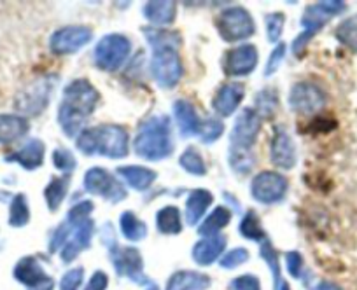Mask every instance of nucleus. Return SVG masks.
<instances>
[{
  "mask_svg": "<svg viewBox=\"0 0 357 290\" xmlns=\"http://www.w3.org/2000/svg\"><path fill=\"white\" fill-rule=\"evenodd\" d=\"M98 104V91L88 79H75L65 88L63 100L58 108V122L67 136L81 133L86 119L93 114Z\"/></svg>",
  "mask_w": 357,
  "mask_h": 290,
  "instance_id": "f257e3e1",
  "label": "nucleus"
},
{
  "mask_svg": "<svg viewBox=\"0 0 357 290\" xmlns=\"http://www.w3.org/2000/svg\"><path fill=\"white\" fill-rule=\"evenodd\" d=\"M128 131L118 124H100L82 129L75 145L84 156L123 159L128 156Z\"/></svg>",
  "mask_w": 357,
  "mask_h": 290,
  "instance_id": "f03ea898",
  "label": "nucleus"
},
{
  "mask_svg": "<svg viewBox=\"0 0 357 290\" xmlns=\"http://www.w3.org/2000/svg\"><path fill=\"white\" fill-rule=\"evenodd\" d=\"M133 151L146 161H161L170 158L174 152L170 119L167 115H153L140 122L133 140Z\"/></svg>",
  "mask_w": 357,
  "mask_h": 290,
  "instance_id": "7ed1b4c3",
  "label": "nucleus"
},
{
  "mask_svg": "<svg viewBox=\"0 0 357 290\" xmlns=\"http://www.w3.org/2000/svg\"><path fill=\"white\" fill-rule=\"evenodd\" d=\"M347 9L345 2L340 0H326V2H317L314 6H308L305 9L303 16H301V25H303V32L293 40V53L301 54L310 42L312 37L326 25L331 18L342 15Z\"/></svg>",
  "mask_w": 357,
  "mask_h": 290,
  "instance_id": "20e7f679",
  "label": "nucleus"
},
{
  "mask_svg": "<svg viewBox=\"0 0 357 290\" xmlns=\"http://www.w3.org/2000/svg\"><path fill=\"white\" fill-rule=\"evenodd\" d=\"M151 72H153L154 81L165 90L177 86L183 77V61L178 56V46L153 47Z\"/></svg>",
  "mask_w": 357,
  "mask_h": 290,
  "instance_id": "39448f33",
  "label": "nucleus"
},
{
  "mask_svg": "<svg viewBox=\"0 0 357 290\" xmlns=\"http://www.w3.org/2000/svg\"><path fill=\"white\" fill-rule=\"evenodd\" d=\"M132 53V42L123 33H109L102 37L95 46L93 58L98 68L105 72H116Z\"/></svg>",
  "mask_w": 357,
  "mask_h": 290,
  "instance_id": "423d86ee",
  "label": "nucleus"
},
{
  "mask_svg": "<svg viewBox=\"0 0 357 290\" xmlns=\"http://www.w3.org/2000/svg\"><path fill=\"white\" fill-rule=\"evenodd\" d=\"M215 25H218L219 35L226 42H238V40L249 39L256 30L250 13L240 6L226 8L219 15Z\"/></svg>",
  "mask_w": 357,
  "mask_h": 290,
  "instance_id": "0eeeda50",
  "label": "nucleus"
},
{
  "mask_svg": "<svg viewBox=\"0 0 357 290\" xmlns=\"http://www.w3.org/2000/svg\"><path fill=\"white\" fill-rule=\"evenodd\" d=\"M84 189L88 193L95 194V196L104 198L109 203L116 204L119 201L126 200V189L121 182L118 180V177L112 175L111 172H107L105 168H89L84 175Z\"/></svg>",
  "mask_w": 357,
  "mask_h": 290,
  "instance_id": "6e6552de",
  "label": "nucleus"
},
{
  "mask_svg": "<svg viewBox=\"0 0 357 290\" xmlns=\"http://www.w3.org/2000/svg\"><path fill=\"white\" fill-rule=\"evenodd\" d=\"M289 182L284 175L277 172H261L257 173L250 184V194L257 203L263 204H275L286 198Z\"/></svg>",
  "mask_w": 357,
  "mask_h": 290,
  "instance_id": "1a4fd4ad",
  "label": "nucleus"
},
{
  "mask_svg": "<svg viewBox=\"0 0 357 290\" xmlns=\"http://www.w3.org/2000/svg\"><path fill=\"white\" fill-rule=\"evenodd\" d=\"M287 104L293 112H298L301 115H312L326 105V93L315 83L301 81L291 88Z\"/></svg>",
  "mask_w": 357,
  "mask_h": 290,
  "instance_id": "9d476101",
  "label": "nucleus"
},
{
  "mask_svg": "<svg viewBox=\"0 0 357 290\" xmlns=\"http://www.w3.org/2000/svg\"><path fill=\"white\" fill-rule=\"evenodd\" d=\"M93 39V30L86 25H68L53 32L50 49L54 54H74Z\"/></svg>",
  "mask_w": 357,
  "mask_h": 290,
  "instance_id": "9b49d317",
  "label": "nucleus"
},
{
  "mask_svg": "<svg viewBox=\"0 0 357 290\" xmlns=\"http://www.w3.org/2000/svg\"><path fill=\"white\" fill-rule=\"evenodd\" d=\"M109 252H111V259L116 273L121 278H128L133 283H139V285L149 282L147 276L144 275L142 255H140V252L135 247H118L116 245Z\"/></svg>",
  "mask_w": 357,
  "mask_h": 290,
  "instance_id": "f8f14e48",
  "label": "nucleus"
},
{
  "mask_svg": "<svg viewBox=\"0 0 357 290\" xmlns=\"http://www.w3.org/2000/svg\"><path fill=\"white\" fill-rule=\"evenodd\" d=\"M13 276L16 282L26 287V290H53L54 280L44 271L40 262L32 255L22 257L16 262L15 269H13Z\"/></svg>",
  "mask_w": 357,
  "mask_h": 290,
  "instance_id": "ddd939ff",
  "label": "nucleus"
},
{
  "mask_svg": "<svg viewBox=\"0 0 357 290\" xmlns=\"http://www.w3.org/2000/svg\"><path fill=\"white\" fill-rule=\"evenodd\" d=\"M261 126H263V119L259 118V114L254 108H245V111L240 112L235 124H233L231 136H229L231 147L250 151V147L256 143L257 136H259Z\"/></svg>",
  "mask_w": 357,
  "mask_h": 290,
  "instance_id": "4468645a",
  "label": "nucleus"
},
{
  "mask_svg": "<svg viewBox=\"0 0 357 290\" xmlns=\"http://www.w3.org/2000/svg\"><path fill=\"white\" fill-rule=\"evenodd\" d=\"M51 95V83L47 79L36 81L29 84L23 91H20L16 97V111L25 115H37L47 107Z\"/></svg>",
  "mask_w": 357,
  "mask_h": 290,
  "instance_id": "2eb2a0df",
  "label": "nucleus"
},
{
  "mask_svg": "<svg viewBox=\"0 0 357 290\" xmlns=\"http://www.w3.org/2000/svg\"><path fill=\"white\" fill-rule=\"evenodd\" d=\"M257 49L252 44H242V46L229 49L222 58V70L228 77H245L252 74L256 68Z\"/></svg>",
  "mask_w": 357,
  "mask_h": 290,
  "instance_id": "dca6fc26",
  "label": "nucleus"
},
{
  "mask_svg": "<svg viewBox=\"0 0 357 290\" xmlns=\"http://www.w3.org/2000/svg\"><path fill=\"white\" fill-rule=\"evenodd\" d=\"M270 159L280 170H291L296 165V145L286 128H277L273 131L272 145H270Z\"/></svg>",
  "mask_w": 357,
  "mask_h": 290,
  "instance_id": "f3484780",
  "label": "nucleus"
},
{
  "mask_svg": "<svg viewBox=\"0 0 357 290\" xmlns=\"http://www.w3.org/2000/svg\"><path fill=\"white\" fill-rule=\"evenodd\" d=\"M93 234H95V223L91 219H86L82 220V223H79L77 226H74V231H72L70 238H68V241L60 250L61 261H63L65 264L74 261L82 250H86V248L89 247Z\"/></svg>",
  "mask_w": 357,
  "mask_h": 290,
  "instance_id": "a211bd4d",
  "label": "nucleus"
},
{
  "mask_svg": "<svg viewBox=\"0 0 357 290\" xmlns=\"http://www.w3.org/2000/svg\"><path fill=\"white\" fill-rule=\"evenodd\" d=\"M44 154H46V145H44L43 140L30 138L23 143L18 151L6 156L4 161L16 163V165H20L22 168L29 170V172H33V170L43 166Z\"/></svg>",
  "mask_w": 357,
  "mask_h": 290,
  "instance_id": "6ab92c4d",
  "label": "nucleus"
},
{
  "mask_svg": "<svg viewBox=\"0 0 357 290\" xmlns=\"http://www.w3.org/2000/svg\"><path fill=\"white\" fill-rule=\"evenodd\" d=\"M243 97H245V86L242 83H226L215 93L214 100H212V107L218 112L221 118H229L235 114L238 105L242 104Z\"/></svg>",
  "mask_w": 357,
  "mask_h": 290,
  "instance_id": "aec40b11",
  "label": "nucleus"
},
{
  "mask_svg": "<svg viewBox=\"0 0 357 290\" xmlns=\"http://www.w3.org/2000/svg\"><path fill=\"white\" fill-rule=\"evenodd\" d=\"M226 248V236H211V238H202L198 243H195L191 255L193 261L198 266H211L221 257V254Z\"/></svg>",
  "mask_w": 357,
  "mask_h": 290,
  "instance_id": "412c9836",
  "label": "nucleus"
},
{
  "mask_svg": "<svg viewBox=\"0 0 357 290\" xmlns=\"http://www.w3.org/2000/svg\"><path fill=\"white\" fill-rule=\"evenodd\" d=\"M30 131V122L25 115L0 114V145H11Z\"/></svg>",
  "mask_w": 357,
  "mask_h": 290,
  "instance_id": "4be33fe9",
  "label": "nucleus"
},
{
  "mask_svg": "<svg viewBox=\"0 0 357 290\" xmlns=\"http://www.w3.org/2000/svg\"><path fill=\"white\" fill-rule=\"evenodd\" d=\"M174 115H175V121H177L178 131H181V135H183L184 138L200 133L202 121L197 114V108H195V105L191 104V102L188 100L175 102Z\"/></svg>",
  "mask_w": 357,
  "mask_h": 290,
  "instance_id": "5701e85b",
  "label": "nucleus"
},
{
  "mask_svg": "<svg viewBox=\"0 0 357 290\" xmlns=\"http://www.w3.org/2000/svg\"><path fill=\"white\" fill-rule=\"evenodd\" d=\"M211 285L212 280L204 273L183 269L168 278L165 290H207Z\"/></svg>",
  "mask_w": 357,
  "mask_h": 290,
  "instance_id": "b1692460",
  "label": "nucleus"
},
{
  "mask_svg": "<svg viewBox=\"0 0 357 290\" xmlns=\"http://www.w3.org/2000/svg\"><path fill=\"white\" fill-rule=\"evenodd\" d=\"M144 16L154 26H167L175 22L177 16V4L172 0H154L144 6Z\"/></svg>",
  "mask_w": 357,
  "mask_h": 290,
  "instance_id": "393cba45",
  "label": "nucleus"
},
{
  "mask_svg": "<svg viewBox=\"0 0 357 290\" xmlns=\"http://www.w3.org/2000/svg\"><path fill=\"white\" fill-rule=\"evenodd\" d=\"M214 203V196L207 189H195L188 196L186 201V223L190 226H197L204 219L205 211Z\"/></svg>",
  "mask_w": 357,
  "mask_h": 290,
  "instance_id": "a878e982",
  "label": "nucleus"
},
{
  "mask_svg": "<svg viewBox=\"0 0 357 290\" xmlns=\"http://www.w3.org/2000/svg\"><path fill=\"white\" fill-rule=\"evenodd\" d=\"M118 175L128 184L132 189L135 191H147L153 182L156 180V172L151 168L140 165H130V166H119Z\"/></svg>",
  "mask_w": 357,
  "mask_h": 290,
  "instance_id": "bb28decb",
  "label": "nucleus"
},
{
  "mask_svg": "<svg viewBox=\"0 0 357 290\" xmlns=\"http://www.w3.org/2000/svg\"><path fill=\"white\" fill-rule=\"evenodd\" d=\"M156 227L161 234H181L183 233V215L174 204L163 207L156 214Z\"/></svg>",
  "mask_w": 357,
  "mask_h": 290,
  "instance_id": "cd10ccee",
  "label": "nucleus"
},
{
  "mask_svg": "<svg viewBox=\"0 0 357 290\" xmlns=\"http://www.w3.org/2000/svg\"><path fill=\"white\" fill-rule=\"evenodd\" d=\"M229 220H231V211H229L228 208L226 207L214 208L212 214L200 224V227H198V234L204 238L218 236V234L221 233V229H225V227L228 226Z\"/></svg>",
  "mask_w": 357,
  "mask_h": 290,
  "instance_id": "c85d7f7f",
  "label": "nucleus"
},
{
  "mask_svg": "<svg viewBox=\"0 0 357 290\" xmlns=\"http://www.w3.org/2000/svg\"><path fill=\"white\" fill-rule=\"evenodd\" d=\"M68 186H70V177H54L51 179V182L47 184L46 189H44V198H46L47 210L56 211L60 208V204L63 203V200L67 198Z\"/></svg>",
  "mask_w": 357,
  "mask_h": 290,
  "instance_id": "c756f323",
  "label": "nucleus"
},
{
  "mask_svg": "<svg viewBox=\"0 0 357 290\" xmlns=\"http://www.w3.org/2000/svg\"><path fill=\"white\" fill-rule=\"evenodd\" d=\"M119 229L128 241H140L147 236V226L133 211H123L119 215Z\"/></svg>",
  "mask_w": 357,
  "mask_h": 290,
  "instance_id": "7c9ffc66",
  "label": "nucleus"
},
{
  "mask_svg": "<svg viewBox=\"0 0 357 290\" xmlns=\"http://www.w3.org/2000/svg\"><path fill=\"white\" fill-rule=\"evenodd\" d=\"M9 226L16 227H25L26 224L30 223V207H29V200L23 193H18L13 196L11 203H9V219H8Z\"/></svg>",
  "mask_w": 357,
  "mask_h": 290,
  "instance_id": "2f4dec72",
  "label": "nucleus"
},
{
  "mask_svg": "<svg viewBox=\"0 0 357 290\" xmlns=\"http://www.w3.org/2000/svg\"><path fill=\"white\" fill-rule=\"evenodd\" d=\"M240 234H242L245 240L259 241V243H263V241L266 240V233H264V227L261 226L259 215L254 210H249L243 215L242 223H240Z\"/></svg>",
  "mask_w": 357,
  "mask_h": 290,
  "instance_id": "473e14b6",
  "label": "nucleus"
},
{
  "mask_svg": "<svg viewBox=\"0 0 357 290\" xmlns=\"http://www.w3.org/2000/svg\"><path fill=\"white\" fill-rule=\"evenodd\" d=\"M259 255L266 266L270 268L273 276V290H279L280 285L284 283L282 276H280V266H279V252L275 250V247L272 245L270 240H264L259 247Z\"/></svg>",
  "mask_w": 357,
  "mask_h": 290,
  "instance_id": "72a5a7b5",
  "label": "nucleus"
},
{
  "mask_svg": "<svg viewBox=\"0 0 357 290\" xmlns=\"http://www.w3.org/2000/svg\"><path fill=\"white\" fill-rule=\"evenodd\" d=\"M336 39L340 44L347 47V49L357 53V15L350 16V18L343 19L335 32Z\"/></svg>",
  "mask_w": 357,
  "mask_h": 290,
  "instance_id": "f704fd0d",
  "label": "nucleus"
},
{
  "mask_svg": "<svg viewBox=\"0 0 357 290\" xmlns=\"http://www.w3.org/2000/svg\"><path fill=\"white\" fill-rule=\"evenodd\" d=\"M178 165L183 166V170H186L190 175H207V165H205L204 158H202L200 152L197 151V147H188L186 151L181 154V158H178Z\"/></svg>",
  "mask_w": 357,
  "mask_h": 290,
  "instance_id": "c9c22d12",
  "label": "nucleus"
},
{
  "mask_svg": "<svg viewBox=\"0 0 357 290\" xmlns=\"http://www.w3.org/2000/svg\"><path fill=\"white\" fill-rule=\"evenodd\" d=\"M277 105H279V97H277V91L272 88H266V90L259 91V95L256 97V107L254 111L259 114V118H272L277 111Z\"/></svg>",
  "mask_w": 357,
  "mask_h": 290,
  "instance_id": "e433bc0d",
  "label": "nucleus"
},
{
  "mask_svg": "<svg viewBox=\"0 0 357 290\" xmlns=\"http://www.w3.org/2000/svg\"><path fill=\"white\" fill-rule=\"evenodd\" d=\"M51 159H53L54 168L60 170V172H63L65 175H68L70 172H74V168L77 166V161H75L74 154H72L70 151H67V149H63V147L54 149Z\"/></svg>",
  "mask_w": 357,
  "mask_h": 290,
  "instance_id": "4c0bfd02",
  "label": "nucleus"
},
{
  "mask_svg": "<svg viewBox=\"0 0 357 290\" xmlns=\"http://www.w3.org/2000/svg\"><path fill=\"white\" fill-rule=\"evenodd\" d=\"M222 131H225V124H222V121H218V119L211 118L207 119V121H202L198 136H200V140L204 143H214L215 140L222 135Z\"/></svg>",
  "mask_w": 357,
  "mask_h": 290,
  "instance_id": "58836bf2",
  "label": "nucleus"
},
{
  "mask_svg": "<svg viewBox=\"0 0 357 290\" xmlns=\"http://www.w3.org/2000/svg\"><path fill=\"white\" fill-rule=\"evenodd\" d=\"M249 259H250L249 250L243 247H238V248H233V250H229L226 255H222L221 261H219V264H221V268H225V269H235V268H238V266L245 264Z\"/></svg>",
  "mask_w": 357,
  "mask_h": 290,
  "instance_id": "ea45409f",
  "label": "nucleus"
},
{
  "mask_svg": "<svg viewBox=\"0 0 357 290\" xmlns=\"http://www.w3.org/2000/svg\"><path fill=\"white\" fill-rule=\"evenodd\" d=\"M266 22V35L270 42H277L282 35L284 30V22H286V16L282 13H272V15H266L264 18Z\"/></svg>",
  "mask_w": 357,
  "mask_h": 290,
  "instance_id": "a19ab883",
  "label": "nucleus"
},
{
  "mask_svg": "<svg viewBox=\"0 0 357 290\" xmlns=\"http://www.w3.org/2000/svg\"><path fill=\"white\" fill-rule=\"evenodd\" d=\"M229 158H231L233 170H236V172L247 173L252 170L254 158L252 156L249 158V151H245V149L231 147V156H229Z\"/></svg>",
  "mask_w": 357,
  "mask_h": 290,
  "instance_id": "79ce46f5",
  "label": "nucleus"
},
{
  "mask_svg": "<svg viewBox=\"0 0 357 290\" xmlns=\"http://www.w3.org/2000/svg\"><path fill=\"white\" fill-rule=\"evenodd\" d=\"M91 211H93V203L91 201H81V203H75L74 207L68 210L67 214V219L70 224H79L82 223V220L89 219V215H91Z\"/></svg>",
  "mask_w": 357,
  "mask_h": 290,
  "instance_id": "37998d69",
  "label": "nucleus"
},
{
  "mask_svg": "<svg viewBox=\"0 0 357 290\" xmlns=\"http://www.w3.org/2000/svg\"><path fill=\"white\" fill-rule=\"evenodd\" d=\"M82 280H84V269L74 268L68 269L60 280V290H79Z\"/></svg>",
  "mask_w": 357,
  "mask_h": 290,
  "instance_id": "c03bdc74",
  "label": "nucleus"
},
{
  "mask_svg": "<svg viewBox=\"0 0 357 290\" xmlns=\"http://www.w3.org/2000/svg\"><path fill=\"white\" fill-rule=\"evenodd\" d=\"M286 49L287 46L284 42L277 44V47L272 51L270 58H268L266 68H264V76H272L273 72H277V68L280 67V61H282L284 56H286Z\"/></svg>",
  "mask_w": 357,
  "mask_h": 290,
  "instance_id": "a18cd8bd",
  "label": "nucleus"
},
{
  "mask_svg": "<svg viewBox=\"0 0 357 290\" xmlns=\"http://www.w3.org/2000/svg\"><path fill=\"white\" fill-rule=\"evenodd\" d=\"M231 290H261L259 278L254 275H242L231 282Z\"/></svg>",
  "mask_w": 357,
  "mask_h": 290,
  "instance_id": "49530a36",
  "label": "nucleus"
},
{
  "mask_svg": "<svg viewBox=\"0 0 357 290\" xmlns=\"http://www.w3.org/2000/svg\"><path fill=\"white\" fill-rule=\"evenodd\" d=\"M286 264L289 275L293 276V278H300L301 271H303V257H301L300 252H287Z\"/></svg>",
  "mask_w": 357,
  "mask_h": 290,
  "instance_id": "de8ad7c7",
  "label": "nucleus"
},
{
  "mask_svg": "<svg viewBox=\"0 0 357 290\" xmlns=\"http://www.w3.org/2000/svg\"><path fill=\"white\" fill-rule=\"evenodd\" d=\"M109 287V276L104 271H95L93 276L89 278L88 285L84 287V290H105Z\"/></svg>",
  "mask_w": 357,
  "mask_h": 290,
  "instance_id": "09e8293b",
  "label": "nucleus"
},
{
  "mask_svg": "<svg viewBox=\"0 0 357 290\" xmlns=\"http://www.w3.org/2000/svg\"><path fill=\"white\" fill-rule=\"evenodd\" d=\"M310 290H342V289H340L338 285H335V283H331V282H321Z\"/></svg>",
  "mask_w": 357,
  "mask_h": 290,
  "instance_id": "8fccbe9b",
  "label": "nucleus"
},
{
  "mask_svg": "<svg viewBox=\"0 0 357 290\" xmlns=\"http://www.w3.org/2000/svg\"><path fill=\"white\" fill-rule=\"evenodd\" d=\"M146 290H160V287L154 285V283H149V287H147Z\"/></svg>",
  "mask_w": 357,
  "mask_h": 290,
  "instance_id": "3c124183",
  "label": "nucleus"
}]
</instances>
